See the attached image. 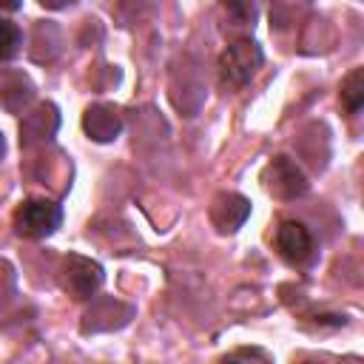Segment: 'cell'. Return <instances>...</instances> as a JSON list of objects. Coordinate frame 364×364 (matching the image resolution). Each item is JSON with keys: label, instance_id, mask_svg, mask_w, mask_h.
I'll return each instance as SVG.
<instances>
[{"label": "cell", "instance_id": "obj_18", "mask_svg": "<svg viewBox=\"0 0 364 364\" xmlns=\"http://www.w3.org/2000/svg\"><path fill=\"white\" fill-rule=\"evenodd\" d=\"M71 3H77V0H40V6H46V9H65Z\"/></svg>", "mask_w": 364, "mask_h": 364}, {"label": "cell", "instance_id": "obj_15", "mask_svg": "<svg viewBox=\"0 0 364 364\" xmlns=\"http://www.w3.org/2000/svg\"><path fill=\"white\" fill-rule=\"evenodd\" d=\"M154 3L156 0H117V17L122 20V26H134L154 9Z\"/></svg>", "mask_w": 364, "mask_h": 364}, {"label": "cell", "instance_id": "obj_19", "mask_svg": "<svg viewBox=\"0 0 364 364\" xmlns=\"http://www.w3.org/2000/svg\"><path fill=\"white\" fill-rule=\"evenodd\" d=\"M23 6V0H0V11H17Z\"/></svg>", "mask_w": 364, "mask_h": 364}, {"label": "cell", "instance_id": "obj_11", "mask_svg": "<svg viewBox=\"0 0 364 364\" xmlns=\"http://www.w3.org/2000/svg\"><path fill=\"white\" fill-rule=\"evenodd\" d=\"M338 97H341V105L347 114H358L361 105H364V68H353L344 80H341V88H338Z\"/></svg>", "mask_w": 364, "mask_h": 364}, {"label": "cell", "instance_id": "obj_6", "mask_svg": "<svg viewBox=\"0 0 364 364\" xmlns=\"http://www.w3.org/2000/svg\"><path fill=\"white\" fill-rule=\"evenodd\" d=\"M57 128H60V111H57V105L43 102L34 111L23 114V122H20V145L23 148H34V145L51 142V136L57 134Z\"/></svg>", "mask_w": 364, "mask_h": 364}, {"label": "cell", "instance_id": "obj_3", "mask_svg": "<svg viewBox=\"0 0 364 364\" xmlns=\"http://www.w3.org/2000/svg\"><path fill=\"white\" fill-rule=\"evenodd\" d=\"M105 282V273H102V264L88 259V256H80V253H68L63 256L60 262V287L71 296V299H91Z\"/></svg>", "mask_w": 364, "mask_h": 364}, {"label": "cell", "instance_id": "obj_2", "mask_svg": "<svg viewBox=\"0 0 364 364\" xmlns=\"http://www.w3.org/2000/svg\"><path fill=\"white\" fill-rule=\"evenodd\" d=\"M63 222V205L54 199H26L14 210V233L23 239H46Z\"/></svg>", "mask_w": 364, "mask_h": 364}, {"label": "cell", "instance_id": "obj_5", "mask_svg": "<svg viewBox=\"0 0 364 364\" xmlns=\"http://www.w3.org/2000/svg\"><path fill=\"white\" fill-rule=\"evenodd\" d=\"M134 313L136 310L131 304H125V301H119L114 296H102V299H97L85 310V316H82V333L88 336V333H102V330H119V327H125L131 321Z\"/></svg>", "mask_w": 364, "mask_h": 364}, {"label": "cell", "instance_id": "obj_20", "mask_svg": "<svg viewBox=\"0 0 364 364\" xmlns=\"http://www.w3.org/2000/svg\"><path fill=\"white\" fill-rule=\"evenodd\" d=\"M6 154V142H3V134H0V156Z\"/></svg>", "mask_w": 364, "mask_h": 364}, {"label": "cell", "instance_id": "obj_1", "mask_svg": "<svg viewBox=\"0 0 364 364\" xmlns=\"http://www.w3.org/2000/svg\"><path fill=\"white\" fill-rule=\"evenodd\" d=\"M262 63H264V51L256 40L250 37L233 40L219 57V80L228 88H242L259 74Z\"/></svg>", "mask_w": 364, "mask_h": 364}, {"label": "cell", "instance_id": "obj_12", "mask_svg": "<svg viewBox=\"0 0 364 364\" xmlns=\"http://www.w3.org/2000/svg\"><path fill=\"white\" fill-rule=\"evenodd\" d=\"M219 9L225 14V20L236 28H253V23L259 17V9L253 0H219Z\"/></svg>", "mask_w": 364, "mask_h": 364}, {"label": "cell", "instance_id": "obj_4", "mask_svg": "<svg viewBox=\"0 0 364 364\" xmlns=\"http://www.w3.org/2000/svg\"><path fill=\"white\" fill-rule=\"evenodd\" d=\"M262 185L270 196L282 199V202H290V199H299L307 193L310 182L307 176L301 173V168L296 165V159L290 156H273L264 171H262Z\"/></svg>", "mask_w": 364, "mask_h": 364}, {"label": "cell", "instance_id": "obj_9", "mask_svg": "<svg viewBox=\"0 0 364 364\" xmlns=\"http://www.w3.org/2000/svg\"><path fill=\"white\" fill-rule=\"evenodd\" d=\"M34 100V82L20 68H0V108L9 114H23Z\"/></svg>", "mask_w": 364, "mask_h": 364}, {"label": "cell", "instance_id": "obj_7", "mask_svg": "<svg viewBox=\"0 0 364 364\" xmlns=\"http://www.w3.org/2000/svg\"><path fill=\"white\" fill-rule=\"evenodd\" d=\"M250 216V199L233 191H222L210 202V222L219 233H236Z\"/></svg>", "mask_w": 364, "mask_h": 364}, {"label": "cell", "instance_id": "obj_10", "mask_svg": "<svg viewBox=\"0 0 364 364\" xmlns=\"http://www.w3.org/2000/svg\"><path fill=\"white\" fill-rule=\"evenodd\" d=\"M82 128L94 142H114L122 131V114L108 102H94L82 114Z\"/></svg>", "mask_w": 364, "mask_h": 364}, {"label": "cell", "instance_id": "obj_17", "mask_svg": "<svg viewBox=\"0 0 364 364\" xmlns=\"http://www.w3.org/2000/svg\"><path fill=\"white\" fill-rule=\"evenodd\" d=\"M230 358H262V361H267L270 355H267L264 350H256V347H253V350L242 347V350H233V353H230Z\"/></svg>", "mask_w": 364, "mask_h": 364}, {"label": "cell", "instance_id": "obj_8", "mask_svg": "<svg viewBox=\"0 0 364 364\" xmlns=\"http://www.w3.org/2000/svg\"><path fill=\"white\" fill-rule=\"evenodd\" d=\"M276 250L290 264H304L313 256V236L301 222H282L276 230Z\"/></svg>", "mask_w": 364, "mask_h": 364}, {"label": "cell", "instance_id": "obj_16", "mask_svg": "<svg viewBox=\"0 0 364 364\" xmlns=\"http://www.w3.org/2000/svg\"><path fill=\"white\" fill-rule=\"evenodd\" d=\"M54 28H57V26H51V23H37V28H34V46H46V43H48V34H51ZM57 51H60V40H54L51 51H46V54H40L37 48H31V57H34L37 63H46V60H54Z\"/></svg>", "mask_w": 364, "mask_h": 364}, {"label": "cell", "instance_id": "obj_14", "mask_svg": "<svg viewBox=\"0 0 364 364\" xmlns=\"http://www.w3.org/2000/svg\"><path fill=\"white\" fill-rule=\"evenodd\" d=\"M20 51H23V28L0 17V63L14 60Z\"/></svg>", "mask_w": 364, "mask_h": 364}, {"label": "cell", "instance_id": "obj_13", "mask_svg": "<svg viewBox=\"0 0 364 364\" xmlns=\"http://www.w3.org/2000/svg\"><path fill=\"white\" fill-rule=\"evenodd\" d=\"M307 6L310 0H270V26L279 31L290 28L304 14Z\"/></svg>", "mask_w": 364, "mask_h": 364}]
</instances>
